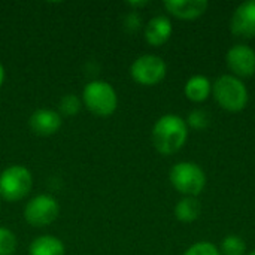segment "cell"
Instances as JSON below:
<instances>
[{
    "instance_id": "1",
    "label": "cell",
    "mask_w": 255,
    "mask_h": 255,
    "mask_svg": "<svg viewBox=\"0 0 255 255\" xmlns=\"http://www.w3.org/2000/svg\"><path fill=\"white\" fill-rule=\"evenodd\" d=\"M154 148L163 155H172L178 152L188 139V126L185 120L175 114L160 117L152 127Z\"/></svg>"
},
{
    "instance_id": "2",
    "label": "cell",
    "mask_w": 255,
    "mask_h": 255,
    "mask_svg": "<svg viewBox=\"0 0 255 255\" xmlns=\"http://www.w3.org/2000/svg\"><path fill=\"white\" fill-rule=\"evenodd\" d=\"M212 94L217 103L227 112H241L248 105V88L233 75L217 78L212 84Z\"/></svg>"
},
{
    "instance_id": "3",
    "label": "cell",
    "mask_w": 255,
    "mask_h": 255,
    "mask_svg": "<svg viewBox=\"0 0 255 255\" xmlns=\"http://www.w3.org/2000/svg\"><path fill=\"white\" fill-rule=\"evenodd\" d=\"M82 103L97 117H109L118 108V96L115 88L102 79L88 82L82 91Z\"/></svg>"
},
{
    "instance_id": "4",
    "label": "cell",
    "mask_w": 255,
    "mask_h": 255,
    "mask_svg": "<svg viewBox=\"0 0 255 255\" xmlns=\"http://www.w3.org/2000/svg\"><path fill=\"white\" fill-rule=\"evenodd\" d=\"M33 188L31 172L21 164H12L0 173V197L6 202H19Z\"/></svg>"
},
{
    "instance_id": "5",
    "label": "cell",
    "mask_w": 255,
    "mask_h": 255,
    "mask_svg": "<svg viewBox=\"0 0 255 255\" xmlns=\"http://www.w3.org/2000/svg\"><path fill=\"white\" fill-rule=\"evenodd\" d=\"M169 179L176 191L188 197L199 196L206 185V175L203 169L193 161L176 163L170 169Z\"/></svg>"
},
{
    "instance_id": "6",
    "label": "cell",
    "mask_w": 255,
    "mask_h": 255,
    "mask_svg": "<svg viewBox=\"0 0 255 255\" xmlns=\"http://www.w3.org/2000/svg\"><path fill=\"white\" fill-rule=\"evenodd\" d=\"M167 73L164 60L155 54H145L137 57L130 66V75L134 82L143 87H154L160 84Z\"/></svg>"
},
{
    "instance_id": "7",
    "label": "cell",
    "mask_w": 255,
    "mask_h": 255,
    "mask_svg": "<svg viewBox=\"0 0 255 255\" xmlns=\"http://www.w3.org/2000/svg\"><path fill=\"white\" fill-rule=\"evenodd\" d=\"M60 214V205L51 194H37L30 199L24 208V218L33 227H46L52 224Z\"/></svg>"
},
{
    "instance_id": "8",
    "label": "cell",
    "mask_w": 255,
    "mask_h": 255,
    "mask_svg": "<svg viewBox=\"0 0 255 255\" xmlns=\"http://www.w3.org/2000/svg\"><path fill=\"white\" fill-rule=\"evenodd\" d=\"M227 67L236 78H251L255 75V51L244 43L235 45L226 55Z\"/></svg>"
},
{
    "instance_id": "9",
    "label": "cell",
    "mask_w": 255,
    "mask_h": 255,
    "mask_svg": "<svg viewBox=\"0 0 255 255\" xmlns=\"http://www.w3.org/2000/svg\"><path fill=\"white\" fill-rule=\"evenodd\" d=\"M61 115L52 109H37L28 118V126L31 131L37 136H52L61 127Z\"/></svg>"
},
{
    "instance_id": "10",
    "label": "cell",
    "mask_w": 255,
    "mask_h": 255,
    "mask_svg": "<svg viewBox=\"0 0 255 255\" xmlns=\"http://www.w3.org/2000/svg\"><path fill=\"white\" fill-rule=\"evenodd\" d=\"M230 28L235 34L244 37L255 36V0L241 3L233 12Z\"/></svg>"
},
{
    "instance_id": "11",
    "label": "cell",
    "mask_w": 255,
    "mask_h": 255,
    "mask_svg": "<svg viewBox=\"0 0 255 255\" xmlns=\"http://www.w3.org/2000/svg\"><path fill=\"white\" fill-rule=\"evenodd\" d=\"M164 7L179 19H196L206 12L209 3L206 0H166Z\"/></svg>"
},
{
    "instance_id": "12",
    "label": "cell",
    "mask_w": 255,
    "mask_h": 255,
    "mask_svg": "<svg viewBox=\"0 0 255 255\" xmlns=\"http://www.w3.org/2000/svg\"><path fill=\"white\" fill-rule=\"evenodd\" d=\"M172 31V21L166 15H157L145 25V40L152 46H161L170 39Z\"/></svg>"
},
{
    "instance_id": "13",
    "label": "cell",
    "mask_w": 255,
    "mask_h": 255,
    "mask_svg": "<svg viewBox=\"0 0 255 255\" xmlns=\"http://www.w3.org/2000/svg\"><path fill=\"white\" fill-rule=\"evenodd\" d=\"M66 248L61 239L52 235H42L31 241L28 255H64Z\"/></svg>"
},
{
    "instance_id": "14",
    "label": "cell",
    "mask_w": 255,
    "mask_h": 255,
    "mask_svg": "<svg viewBox=\"0 0 255 255\" xmlns=\"http://www.w3.org/2000/svg\"><path fill=\"white\" fill-rule=\"evenodd\" d=\"M184 93H185V97L190 102L202 103L212 93V84H211V81L206 76H203V75H194V76H191L187 81V84L184 87Z\"/></svg>"
},
{
    "instance_id": "15",
    "label": "cell",
    "mask_w": 255,
    "mask_h": 255,
    "mask_svg": "<svg viewBox=\"0 0 255 255\" xmlns=\"http://www.w3.org/2000/svg\"><path fill=\"white\" fill-rule=\"evenodd\" d=\"M200 214H202V206L196 197L185 196L175 206L176 220L181 223H185V224H190V223H194L196 220H199Z\"/></svg>"
},
{
    "instance_id": "16",
    "label": "cell",
    "mask_w": 255,
    "mask_h": 255,
    "mask_svg": "<svg viewBox=\"0 0 255 255\" xmlns=\"http://www.w3.org/2000/svg\"><path fill=\"white\" fill-rule=\"evenodd\" d=\"M221 255H245L247 254V244L244 239L238 235H229L223 239L221 248H220Z\"/></svg>"
},
{
    "instance_id": "17",
    "label": "cell",
    "mask_w": 255,
    "mask_h": 255,
    "mask_svg": "<svg viewBox=\"0 0 255 255\" xmlns=\"http://www.w3.org/2000/svg\"><path fill=\"white\" fill-rule=\"evenodd\" d=\"M60 112L66 117H73L76 115L81 108H82V99L78 97L76 94H66L61 97L60 103H58Z\"/></svg>"
},
{
    "instance_id": "18",
    "label": "cell",
    "mask_w": 255,
    "mask_h": 255,
    "mask_svg": "<svg viewBox=\"0 0 255 255\" xmlns=\"http://www.w3.org/2000/svg\"><path fill=\"white\" fill-rule=\"evenodd\" d=\"M18 247L16 236L12 230L6 227H0V255H13Z\"/></svg>"
},
{
    "instance_id": "19",
    "label": "cell",
    "mask_w": 255,
    "mask_h": 255,
    "mask_svg": "<svg viewBox=\"0 0 255 255\" xmlns=\"http://www.w3.org/2000/svg\"><path fill=\"white\" fill-rule=\"evenodd\" d=\"M187 126L194 128V130H205L209 123H211V118L209 115L203 111V109H194L188 114L187 120H185Z\"/></svg>"
},
{
    "instance_id": "20",
    "label": "cell",
    "mask_w": 255,
    "mask_h": 255,
    "mask_svg": "<svg viewBox=\"0 0 255 255\" xmlns=\"http://www.w3.org/2000/svg\"><path fill=\"white\" fill-rule=\"evenodd\" d=\"M184 255H221L220 250L209 242H197L194 245H191Z\"/></svg>"
},
{
    "instance_id": "21",
    "label": "cell",
    "mask_w": 255,
    "mask_h": 255,
    "mask_svg": "<svg viewBox=\"0 0 255 255\" xmlns=\"http://www.w3.org/2000/svg\"><path fill=\"white\" fill-rule=\"evenodd\" d=\"M140 24H142V19H140L139 13H136V12H130L124 19V27L131 33L137 31L140 28Z\"/></svg>"
},
{
    "instance_id": "22",
    "label": "cell",
    "mask_w": 255,
    "mask_h": 255,
    "mask_svg": "<svg viewBox=\"0 0 255 255\" xmlns=\"http://www.w3.org/2000/svg\"><path fill=\"white\" fill-rule=\"evenodd\" d=\"M127 4L131 7H140V6H146L148 1H127Z\"/></svg>"
},
{
    "instance_id": "23",
    "label": "cell",
    "mask_w": 255,
    "mask_h": 255,
    "mask_svg": "<svg viewBox=\"0 0 255 255\" xmlns=\"http://www.w3.org/2000/svg\"><path fill=\"white\" fill-rule=\"evenodd\" d=\"M3 82H4V67H3V64L0 63V88H1V85H3Z\"/></svg>"
},
{
    "instance_id": "24",
    "label": "cell",
    "mask_w": 255,
    "mask_h": 255,
    "mask_svg": "<svg viewBox=\"0 0 255 255\" xmlns=\"http://www.w3.org/2000/svg\"><path fill=\"white\" fill-rule=\"evenodd\" d=\"M248 255H255V250H254V251H251V253H250Z\"/></svg>"
}]
</instances>
